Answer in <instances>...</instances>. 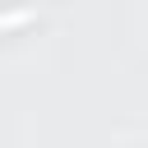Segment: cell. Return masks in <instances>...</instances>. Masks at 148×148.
<instances>
[{
    "instance_id": "cell-1",
    "label": "cell",
    "mask_w": 148,
    "mask_h": 148,
    "mask_svg": "<svg viewBox=\"0 0 148 148\" xmlns=\"http://www.w3.org/2000/svg\"><path fill=\"white\" fill-rule=\"evenodd\" d=\"M32 14L28 9H14V14H0V28H18V23H28Z\"/></svg>"
}]
</instances>
